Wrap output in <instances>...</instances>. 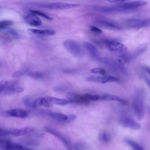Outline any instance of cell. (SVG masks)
I'll list each match as a JSON object with an SVG mask.
<instances>
[{
  "instance_id": "obj_1",
  "label": "cell",
  "mask_w": 150,
  "mask_h": 150,
  "mask_svg": "<svg viewBox=\"0 0 150 150\" xmlns=\"http://www.w3.org/2000/svg\"><path fill=\"white\" fill-rule=\"evenodd\" d=\"M145 1H127L117 3V5L111 6H94V9L100 12L107 13H116L133 11L147 4Z\"/></svg>"
},
{
  "instance_id": "obj_2",
  "label": "cell",
  "mask_w": 150,
  "mask_h": 150,
  "mask_svg": "<svg viewBox=\"0 0 150 150\" xmlns=\"http://www.w3.org/2000/svg\"><path fill=\"white\" fill-rule=\"evenodd\" d=\"M103 43L111 52L121 58L127 53V46L120 42L113 39H105Z\"/></svg>"
},
{
  "instance_id": "obj_3",
  "label": "cell",
  "mask_w": 150,
  "mask_h": 150,
  "mask_svg": "<svg viewBox=\"0 0 150 150\" xmlns=\"http://www.w3.org/2000/svg\"><path fill=\"white\" fill-rule=\"evenodd\" d=\"M63 45L66 50L74 56L78 58L84 56V51L78 42L74 40L67 39L63 42Z\"/></svg>"
},
{
  "instance_id": "obj_4",
  "label": "cell",
  "mask_w": 150,
  "mask_h": 150,
  "mask_svg": "<svg viewBox=\"0 0 150 150\" xmlns=\"http://www.w3.org/2000/svg\"><path fill=\"white\" fill-rule=\"evenodd\" d=\"M101 62L113 72L121 73L124 75L127 74V71L121 60H114L112 59L104 58L102 59Z\"/></svg>"
},
{
  "instance_id": "obj_5",
  "label": "cell",
  "mask_w": 150,
  "mask_h": 150,
  "mask_svg": "<svg viewBox=\"0 0 150 150\" xmlns=\"http://www.w3.org/2000/svg\"><path fill=\"white\" fill-rule=\"evenodd\" d=\"M37 6L42 8L51 9V10H64V9H70L79 7L80 5L77 4L56 2L37 4Z\"/></svg>"
},
{
  "instance_id": "obj_6",
  "label": "cell",
  "mask_w": 150,
  "mask_h": 150,
  "mask_svg": "<svg viewBox=\"0 0 150 150\" xmlns=\"http://www.w3.org/2000/svg\"><path fill=\"white\" fill-rule=\"evenodd\" d=\"M132 107L133 112L137 119L141 120L145 113L144 101L142 95L138 94L134 97L132 103Z\"/></svg>"
},
{
  "instance_id": "obj_7",
  "label": "cell",
  "mask_w": 150,
  "mask_h": 150,
  "mask_svg": "<svg viewBox=\"0 0 150 150\" xmlns=\"http://www.w3.org/2000/svg\"><path fill=\"white\" fill-rule=\"evenodd\" d=\"M16 81H0V93H18L23 91V88L16 85Z\"/></svg>"
},
{
  "instance_id": "obj_8",
  "label": "cell",
  "mask_w": 150,
  "mask_h": 150,
  "mask_svg": "<svg viewBox=\"0 0 150 150\" xmlns=\"http://www.w3.org/2000/svg\"><path fill=\"white\" fill-rule=\"evenodd\" d=\"M126 27L131 29H141L150 26V18L145 19H129L125 20Z\"/></svg>"
},
{
  "instance_id": "obj_9",
  "label": "cell",
  "mask_w": 150,
  "mask_h": 150,
  "mask_svg": "<svg viewBox=\"0 0 150 150\" xmlns=\"http://www.w3.org/2000/svg\"><path fill=\"white\" fill-rule=\"evenodd\" d=\"M87 81L96 83L105 84L108 83L118 82L120 79L118 77L111 75H102V76H91L86 79Z\"/></svg>"
},
{
  "instance_id": "obj_10",
  "label": "cell",
  "mask_w": 150,
  "mask_h": 150,
  "mask_svg": "<svg viewBox=\"0 0 150 150\" xmlns=\"http://www.w3.org/2000/svg\"><path fill=\"white\" fill-rule=\"evenodd\" d=\"M0 149L2 150H33L6 139H0Z\"/></svg>"
},
{
  "instance_id": "obj_11",
  "label": "cell",
  "mask_w": 150,
  "mask_h": 150,
  "mask_svg": "<svg viewBox=\"0 0 150 150\" xmlns=\"http://www.w3.org/2000/svg\"><path fill=\"white\" fill-rule=\"evenodd\" d=\"M43 129L46 132H49V133L51 134L52 135H54V137H56V138H57L64 145V146H66V148H67V150H73V146L71 145L70 141L65 136H64L63 134H62L60 132H59L57 131H56L54 129H53L49 127H47V126L44 127Z\"/></svg>"
},
{
  "instance_id": "obj_12",
  "label": "cell",
  "mask_w": 150,
  "mask_h": 150,
  "mask_svg": "<svg viewBox=\"0 0 150 150\" xmlns=\"http://www.w3.org/2000/svg\"><path fill=\"white\" fill-rule=\"evenodd\" d=\"M120 123L124 127L130 128L131 129L137 130L140 129V124L134 120L131 117L127 115H122L120 118Z\"/></svg>"
},
{
  "instance_id": "obj_13",
  "label": "cell",
  "mask_w": 150,
  "mask_h": 150,
  "mask_svg": "<svg viewBox=\"0 0 150 150\" xmlns=\"http://www.w3.org/2000/svg\"><path fill=\"white\" fill-rule=\"evenodd\" d=\"M95 23L97 25L106 29L112 30H120L121 29V26L118 23L111 20L103 18H98L96 20Z\"/></svg>"
},
{
  "instance_id": "obj_14",
  "label": "cell",
  "mask_w": 150,
  "mask_h": 150,
  "mask_svg": "<svg viewBox=\"0 0 150 150\" xmlns=\"http://www.w3.org/2000/svg\"><path fill=\"white\" fill-rule=\"evenodd\" d=\"M46 114L58 121L63 122H69L76 118V116L74 115H70L67 116L61 112L47 111L46 112Z\"/></svg>"
},
{
  "instance_id": "obj_15",
  "label": "cell",
  "mask_w": 150,
  "mask_h": 150,
  "mask_svg": "<svg viewBox=\"0 0 150 150\" xmlns=\"http://www.w3.org/2000/svg\"><path fill=\"white\" fill-rule=\"evenodd\" d=\"M84 46L93 60L98 62H101L102 58L101 57L100 53L96 46L90 42H86L84 43Z\"/></svg>"
},
{
  "instance_id": "obj_16",
  "label": "cell",
  "mask_w": 150,
  "mask_h": 150,
  "mask_svg": "<svg viewBox=\"0 0 150 150\" xmlns=\"http://www.w3.org/2000/svg\"><path fill=\"white\" fill-rule=\"evenodd\" d=\"M24 21L28 25L32 26H39L42 25V22L40 19L35 14L30 13L24 16Z\"/></svg>"
},
{
  "instance_id": "obj_17",
  "label": "cell",
  "mask_w": 150,
  "mask_h": 150,
  "mask_svg": "<svg viewBox=\"0 0 150 150\" xmlns=\"http://www.w3.org/2000/svg\"><path fill=\"white\" fill-rule=\"evenodd\" d=\"M8 115L12 117L25 118L28 116V112L25 110L21 108H14L11 109L6 111Z\"/></svg>"
},
{
  "instance_id": "obj_18",
  "label": "cell",
  "mask_w": 150,
  "mask_h": 150,
  "mask_svg": "<svg viewBox=\"0 0 150 150\" xmlns=\"http://www.w3.org/2000/svg\"><path fill=\"white\" fill-rule=\"evenodd\" d=\"M34 129L31 127H25L19 129H8V135H13L15 137H19L31 133Z\"/></svg>"
},
{
  "instance_id": "obj_19",
  "label": "cell",
  "mask_w": 150,
  "mask_h": 150,
  "mask_svg": "<svg viewBox=\"0 0 150 150\" xmlns=\"http://www.w3.org/2000/svg\"><path fill=\"white\" fill-rule=\"evenodd\" d=\"M28 31L32 34L39 35V36H53L56 33V31L53 29H29Z\"/></svg>"
},
{
  "instance_id": "obj_20",
  "label": "cell",
  "mask_w": 150,
  "mask_h": 150,
  "mask_svg": "<svg viewBox=\"0 0 150 150\" xmlns=\"http://www.w3.org/2000/svg\"><path fill=\"white\" fill-rule=\"evenodd\" d=\"M99 100H105V101H117L121 103L124 104L125 102L120 97L111 94H98Z\"/></svg>"
},
{
  "instance_id": "obj_21",
  "label": "cell",
  "mask_w": 150,
  "mask_h": 150,
  "mask_svg": "<svg viewBox=\"0 0 150 150\" xmlns=\"http://www.w3.org/2000/svg\"><path fill=\"white\" fill-rule=\"evenodd\" d=\"M43 106L45 107H50L52 105V104L48 101V100L46 98L40 97L38 98L34 101H33V107L35 108L38 106Z\"/></svg>"
},
{
  "instance_id": "obj_22",
  "label": "cell",
  "mask_w": 150,
  "mask_h": 150,
  "mask_svg": "<svg viewBox=\"0 0 150 150\" xmlns=\"http://www.w3.org/2000/svg\"><path fill=\"white\" fill-rule=\"evenodd\" d=\"M46 98L51 104H54L57 105H66L67 104L71 103L70 101H69L68 99L59 98H56L53 97H48Z\"/></svg>"
},
{
  "instance_id": "obj_23",
  "label": "cell",
  "mask_w": 150,
  "mask_h": 150,
  "mask_svg": "<svg viewBox=\"0 0 150 150\" xmlns=\"http://www.w3.org/2000/svg\"><path fill=\"white\" fill-rule=\"evenodd\" d=\"M125 141L134 150H144L143 148L139 144H138L137 142H136L135 141H134L131 139L127 138L125 139Z\"/></svg>"
},
{
  "instance_id": "obj_24",
  "label": "cell",
  "mask_w": 150,
  "mask_h": 150,
  "mask_svg": "<svg viewBox=\"0 0 150 150\" xmlns=\"http://www.w3.org/2000/svg\"><path fill=\"white\" fill-rule=\"evenodd\" d=\"M29 12H30V13L35 14L37 16H41V17H42V18H45L46 19H47V20H49V21L52 20V17H50L49 15H48L47 13H45L43 12L37 11V10H33V9L29 10Z\"/></svg>"
},
{
  "instance_id": "obj_25",
  "label": "cell",
  "mask_w": 150,
  "mask_h": 150,
  "mask_svg": "<svg viewBox=\"0 0 150 150\" xmlns=\"http://www.w3.org/2000/svg\"><path fill=\"white\" fill-rule=\"evenodd\" d=\"M100 139L102 142L104 143H108L111 140V136L110 135L105 131H103L100 133Z\"/></svg>"
},
{
  "instance_id": "obj_26",
  "label": "cell",
  "mask_w": 150,
  "mask_h": 150,
  "mask_svg": "<svg viewBox=\"0 0 150 150\" xmlns=\"http://www.w3.org/2000/svg\"><path fill=\"white\" fill-rule=\"evenodd\" d=\"M90 72L93 74H99V75H105L106 70L103 68L100 67H94L90 69Z\"/></svg>"
},
{
  "instance_id": "obj_27",
  "label": "cell",
  "mask_w": 150,
  "mask_h": 150,
  "mask_svg": "<svg viewBox=\"0 0 150 150\" xmlns=\"http://www.w3.org/2000/svg\"><path fill=\"white\" fill-rule=\"evenodd\" d=\"M12 25V22L10 20L0 21V30L6 29Z\"/></svg>"
},
{
  "instance_id": "obj_28",
  "label": "cell",
  "mask_w": 150,
  "mask_h": 150,
  "mask_svg": "<svg viewBox=\"0 0 150 150\" xmlns=\"http://www.w3.org/2000/svg\"><path fill=\"white\" fill-rule=\"evenodd\" d=\"M73 150H87V147L84 143L77 142L73 146Z\"/></svg>"
},
{
  "instance_id": "obj_29",
  "label": "cell",
  "mask_w": 150,
  "mask_h": 150,
  "mask_svg": "<svg viewBox=\"0 0 150 150\" xmlns=\"http://www.w3.org/2000/svg\"><path fill=\"white\" fill-rule=\"evenodd\" d=\"M29 76L35 80L42 79L43 77V74L40 72H31L29 73Z\"/></svg>"
},
{
  "instance_id": "obj_30",
  "label": "cell",
  "mask_w": 150,
  "mask_h": 150,
  "mask_svg": "<svg viewBox=\"0 0 150 150\" xmlns=\"http://www.w3.org/2000/svg\"><path fill=\"white\" fill-rule=\"evenodd\" d=\"M28 71V69H22V70H19L18 71L13 73V74H12V76L15 78L20 77L22 76L23 75L25 74Z\"/></svg>"
},
{
  "instance_id": "obj_31",
  "label": "cell",
  "mask_w": 150,
  "mask_h": 150,
  "mask_svg": "<svg viewBox=\"0 0 150 150\" xmlns=\"http://www.w3.org/2000/svg\"><path fill=\"white\" fill-rule=\"evenodd\" d=\"M90 29L91 30V31H92L94 33H102V30L98 28V27H96V26H91L90 27Z\"/></svg>"
},
{
  "instance_id": "obj_32",
  "label": "cell",
  "mask_w": 150,
  "mask_h": 150,
  "mask_svg": "<svg viewBox=\"0 0 150 150\" xmlns=\"http://www.w3.org/2000/svg\"><path fill=\"white\" fill-rule=\"evenodd\" d=\"M23 103L28 107H32V108H33V101H31L30 99L28 98H25L23 100Z\"/></svg>"
},
{
  "instance_id": "obj_33",
  "label": "cell",
  "mask_w": 150,
  "mask_h": 150,
  "mask_svg": "<svg viewBox=\"0 0 150 150\" xmlns=\"http://www.w3.org/2000/svg\"><path fill=\"white\" fill-rule=\"evenodd\" d=\"M8 135V129L0 128V137Z\"/></svg>"
},
{
  "instance_id": "obj_34",
  "label": "cell",
  "mask_w": 150,
  "mask_h": 150,
  "mask_svg": "<svg viewBox=\"0 0 150 150\" xmlns=\"http://www.w3.org/2000/svg\"><path fill=\"white\" fill-rule=\"evenodd\" d=\"M105 1L110 2H112V3H121V2H124L129 1L130 0H105ZM138 1H143V0H138Z\"/></svg>"
},
{
  "instance_id": "obj_35",
  "label": "cell",
  "mask_w": 150,
  "mask_h": 150,
  "mask_svg": "<svg viewBox=\"0 0 150 150\" xmlns=\"http://www.w3.org/2000/svg\"><path fill=\"white\" fill-rule=\"evenodd\" d=\"M144 79L145 83H146V84H147V85L149 86V87L150 88V79H149L148 77H147L146 76H144Z\"/></svg>"
},
{
  "instance_id": "obj_36",
  "label": "cell",
  "mask_w": 150,
  "mask_h": 150,
  "mask_svg": "<svg viewBox=\"0 0 150 150\" xmlns=\"http://www.w3.org/2000/svg\"><path fill=\"white\" fill-rule=\"evenodd\" d=\"M145 69L146 70V71L148 73V74L150 75V67H148V66H146L145 67Z\"/></svg>"
}]
</instances>
